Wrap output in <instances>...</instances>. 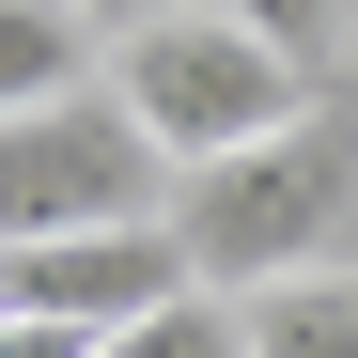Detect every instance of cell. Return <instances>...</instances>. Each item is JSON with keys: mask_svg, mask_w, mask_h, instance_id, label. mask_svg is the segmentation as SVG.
Wrapping results in <instances>:
<instances>
[{"mask_svg": "<svg viewBox=\"0 0 358 358\" xmlns=\"http://www.w3.org/2000/svg\"><path fill=\"white\" fill-rule=\"evenodd\" d=\"M171 250L203 265V296H265V280L358 265V94H327V109H296L280 141L187 171V187H171Z\"/></svg>", "mask_w": 358, "mask_h": 358, "instance_id": "1", "label": "cell"}, {"mask_svg": "<svg viewBox=\"0 0 358 358\" xmlns=\"http://www.w3.org/2000/svg\"><path fill=\"white\" fill-rule=\"evenodd\" d=\"M0 358H94L78 327H16V312H0Z\"/></svg>", "mask_w": 358, "mask_h": 358, "instance_id": "10", "label": "cell"}, {"mask_svg": "<svg viewBox=\"0 0 358 358\" xmlns=\"http://www.w3.org/2000/svg\"><path fill=\"white\" fill-rule=\"evenodd\" d=\"M234 312H250V358H358V265L265 280V296H234Z\"/></svg>", "mask_w": 358, "mask_h": 358, "instance_id": "6", "label": "cell"}, {"mask_svg": "<svg viewBox=\"0 0 358 358\" xmlns=\"http://www.w3.org/2000/svg\"><path fill=\"white\" fill-rule=\"evenodd\" d=\"M78 16H94L109 47H125V31H156V16H187V0H78Z\"/></svg>", "mask_w": 358, "mask_h": 358, "instance_id": "9", "label": "cell"}, {"mask_svg": "<svg viewBox=\"0 0 358 358\" xmlns=\"http://www.w3.org/2000/svg\"><path fill=\"white\" fill-rule=\"evenodd\" d=\"M94 358H250V312H234V296H171L156 327H125V343H94Z\"/></svg>", "mask_w": 358, "mask_h": 358, "instance_id": "8", "label": "cell"}, {"mask_svg": "<svg viewBox=\"0 0 358 358\" xmlns=\"http://www.w3.org/2000/svg\"><path fill=\"white\" fill-rule=\"evenodd\" d=\"M63 94H94V16L78 0H0V125L63 109Z\"/></svg>", "mask_w": 358, "mask_h": 358, "instance_id": "5", "label": "cell"}, {"mask_svg": "<svg viewBox=\"0 0 358 358\" xmlns=\"http://www.w3.org/2000/svg\"><path fill=\"white\" fill-rule=\"evenodd\" d=\"M171 296H203V265L171 250V218H141V234H63V250H0V312H16V327L125 343V327L171 312Z\"/></svg>", "mask_w": 358, "mask_h": 358, "instance_id": "4", "label": "cell"}, {"mask_svg": "<svg viewBox=\"0 0 358 358\" xmlns=\"http://www.w3.org/2000/svg\"><path fill=\"white\" fill-rule=\"evenodd\" d=\"M171 218V156L125 125V94H63L0 125V250H63V234H141Z\"/></svg>", "mask_w": 358, "mask_h": 358, "instance_id": "3", "label": "cell"}, {"mask_svg": "<svg viewBox=\"0 0 358 358\" xmlns=\"http://www.w3.org/2000/svg\"><path fill=\"white\" fill-rule=\"evenodd\" d=\"M109 94H125V125L171 156V187L218 171V156H250V141H280L296 109H327L250 16H234V0H187V16L125 31V47H109Z\"/></svg>", "mask_w": 358, "mask_h": 358, "instance_id": "2", "label": "cell"}, {"mask_svg": "<svg viewBox=\"0 0 358 358\" xmlns=\"http://www.w3.org/2000/svg\"><path fill=\"white\" fill-rule=\"evenodd\" d=\"M234 16H250V31L280 47V63L312 78V94H343V47H358V0H234Z\"/></svg>", "mask_w": 358, "mask_h": 358, "instance_id": "7", "label": "cell"}]
</instances>
